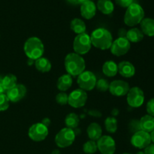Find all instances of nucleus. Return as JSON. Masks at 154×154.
<instances>
[{"instance_id":"42","label":"nucleus","mask_w":154,"mask_h":154,"mask_svg":"<svg viewBox=\"0 0 154 154\" xmlns=\"http://www.w3.org/2000/svg\"><path fill=\"white\" fill-rule=\"evenodd\" d=\"M150 138H151V142H153L154 144V129L151 132H150Z\"/></svg>"},{"instance_id":"47","label":"nucleus","mask_w":154,"mask_h":154,"mask_svg":"<svg viewBox=\"0 0 154 154\" xmlns=\"http://www.w3.org/2000/svg\"><path fill=\"white\" fill-rule=\"evenodd\" d=\"M92 1H93V0H92Z\"/></svg>"},{"instance_id":"26","label":"nucleus","mask_w":154,"mask_h":154,"mask_svg":"<svg viewBox=\"0 0 154 154\" xmlns=\"http://www.w3.org/2000/svg\"><path fill=\"white\" fill-rule=\"evenodd\" d=\"M35 66L36 69L42 73L49 72L51 69V63L48 59L41 57L35 61Z\"/></svg>"},{"instance_id":"2","label":"nucleus","mask_w":154,"mask_h":154,"mask_svg":"<svg viewBox=\"0 0 154 154\" xmlns=\"http://www.w3.org/2000/svg\"><path fill=\"white\" fill-rule=\"evenodd\" d=\"M90 39L93 46L99 50L110 49L113 42L111 33L105 28H98L90 35Z\"/></svg>"},{"instance_id":"33","label":"nucleus","mask_w":154,"mask_h":154,"mask_svg":"<svg viewBox=\"0 0 154 154\" xmlns=\"http://www.w3.org/2000/svg\"><path fill=\"white\" fill-rule=\"evenodd\" d=\"M56 102L60 105H67L69 102V96L65 92H61L56 96Z\"/></svg>"},{"instance_id":"16","label":"nucleus","mask_w":154,"mask_h":154,"mask_svg":"<svg viewBox=\"0 0 154 154\" xmlns=\"http://www.w3.org/2000/svg\"><path fill=\"white\" fill-rule=\"evenodd\" d=\"M96 4L92 0H87L81 5V14L84 18L90 20L96 14Z\"/></svg>"},{"instance_id":"24","label":"nucleus","mask_w":154,"mask_h":154,"mask_svg":"<svg viewBox=\"0 0 154 154\" xmlns=\"http://www.w3.org/2000/svg\"><path fill=\"white\" fill-rule=\"evenodd\" d=\"M96 8L104 14H111L114 10V5L111 0H99Z\"/></svg>"},{"instance_id":"39","label":"nucleus","mask_w":154,"mask_h":154,"mask_svg":"<svg viewBox=\"0 0 154 154\" xmlns=\"http://www.w3.org/2000/svg\"><path fill=\"white\" fill-rule=\"evenodd\" d=\"M41 123H42V124L45 125V126H47V127L48 128V126H49L50 125H51V120H50L49 118H48V117H46V118H44L43 120H42V121L41 122Z\"/></svg>"},{"instance_id":"34","label":"nucleus","mask_w":154,"mask_h":154,"mask_svg":"<svg viewBox=\"0 0 154 154\" xmlns=\"http://www.w3.org/2000/svg\"><path fill=\"white\" fill-rule=\"evenodd\" d=\"M129 129L130 132L132 133H135V132H138V131L141 130V126H140V121L136 119L131 120L130 123L129 124Z\"/></svg>"},{"instance_id":"43","label":"nucleus","mask_w":154,"mask_h":154,"mask_svg":"<svg viewBox=\"0 0 154 154\" xmlns=\"http://www.w3.org/2000/svg\"><path fill=\"white\" fill-rule=\"evenodd\" d=\"M33 63H35L34 60H30V59H29V60H28V64H29V66H32V65Z\"/></svg>"},{"instance_id":"12","label":"nucleus","mask_w":154,"mask_h":154,"mask_svg":"<svg viewBox=\"0 0 154 154\" xmlns=\"http://www.w3.org/2000/svg\"><path fill=\"white\" fill-rule=\"evenodd\" d=\"M98 150L102 154H114L116 143L114 138L109 135H103L96 142Z\"/></svg>"},{"instance_id":"36","label":"nucleus","mask_w":154,"mask_h":154,"mask_svg":"<svg viewBox=\"0 0 154 154\" xmlns=\"http://www.w3.org/2000/svg\"><path fill=\"white\" fill-rule=\"evenodd\" d=\"M115 2L120 7L127 8L131 5L135 3V0H115Z\"/></svg>"},{"instance_id":"1","label":"nucleus","mask_w":154,"mask_h":154,"mask_svg":"<svg viewBox=\"0 0 154 154\" xmlns=\"http://www.w3.org/2000/svg\"><path fill=\"white\" fill-rule=\"evenodd\" d=\"M65 68L71 76H78L85 71V60L79 54L69 53L65 58Z\"/></svg>"},{"instance_id":"20","label":"nucleus","mask_w":154,"mask_h":154,"mask_svg":"<svg viewBox=\"0 0 154 154\" xmlns=\"http://www.w3.org/2000/svg\"><path fill=\"white\" fill-rule=\"evenodd\" d=\"M72 83H73V80H72V76L70 75H69V74L63 75L61 77H60L58 81H57V89L61 92L67 91L72 86Z\"/></svg>"},{"instance_id":"46","label":"nucleus","mask_w":154,"mask_h":154,"mask_svg":"<svg viewBox=\"0 0 154 154\" xmlns=\"http://www.w3.org/2000/svg\"><path fill=\"white\" fill-rule=\"evenodd\" d=\"M122 154H131V153H122Z\"/></svg>"},{"instance_id":"29","label":"nucleus","mask_w":154,"mask_h":154,"mask_svg":"<svg viewBox=\"0 0 154 154\" xmlns=\"http://www.w3.org/2000/svg\"><path fill=\"white\" fill-rule=\"evenodd\" d=\"M105 126L109 133H115L117 130V120L115 117H109L105 119Z\"/></svg>"},{"instance_id":"21","label":"nucleus","mask_w":154,"mask_h":154,"mask_svg":"<svg viewBox=\"0 0 154 154\" xmlns=\"http://www.w3.org/2000/svg\"><path fill=\"white\" fill-rule=\"evenodd\" d=\"M140 126L142 131L150 133L154 129V117L149 114L143 116L139 120Z\"/></svg>"},{"instance_id":"19","label":"nucleus","mask_w":154,"mask_h":154,"mask_svg":"<svg viewBox=\"0 0 154 154\" xmlns=\"http://www.w3.org/2000/svg\"><path fill=\"white\" fill-rule=\"evenodd\" d=\"M141 30L143 34L149 36V37H153L154 36V19L150 17H146L142 20L141 23Z\"/></svg>"},{"instance_id":"45","label":"nucleus","mask_w":154,"mask_h":154,"mask_svg":"<svg viewBox=\"0 0 154 154\" xmlns=\"http://www.w3.org/2000/svg\"><path fill=\"white\" fill-rule=\"evenodd\" d=\"M136 154H144V151H138Z\"/></svg>"},{"instance_id":"14","label":"nucleus","mask_w":154,"mask_h":154,"mask_svg":"<svg viewBox=\"0 0 154 154\" xmlns=\"http://www.w3.org/2000/svg\"><path fill=\"white\" fill-rule=\"evenodd\" d=\"M129 89L130 87L127 82L122 80H115L110 84L108 90L113 96L122 97L127 95Z\"/></svg>"},{"instance_id":"35","label":"nucleus","mask_w":154,"mask_h":154,"mask_svg":"<svg viewBox=\"0 0 154 154\" xmlns=\"http://www.w3.org/2000/svg\"><path fill=\"white\" fill-rule=\"evenodd\" d=\"M147 114L152 116L154 117V98L150 99L147 103V107H146Z\"/></svg>"},{"instance_id":"11","label":"nucleus","mask_w":154,"mask_h":154,"mask_svg":"<svg viewBox=\"0 0 154 154\" xmlns=\"http://www.w3.org/2000/svg\"><path fill=\"white\" fill-rule=\"evenodd\" d=\"M28 135L32 141H42L48 135V128L42 123H35L29 129Z\"/></svg>"},{"instance_id":"3","label":"nucleus","mask_w":154,"mask_h":154,"mask_svg":"<svg viewBox=\"0 0 154 154\" xmlns=\"http://www.w3.org/2000/svg\"><path fill=\"white\" fill-rule=\"evenodd\" d=\"M23 50L28 59L35 61L42 57L45 52V46L39 38L30 37L24 43Z\"/></svg>"},{"instance_id":"18","label":"nucleus","mask_w":154,"mask_h":154,"mask_svg":"<svg viewBox=\"0 0 154 154\" xmlns=\"http://www.w3.org/2000/svg\"><path fill=\"white\" fill-rule=\"evenodd\" d=\"M87 133L90 140L97 141L102 136V127L99 123H92L87 127Z\"/></svg>"},{"instance_id":"22","label":"nucleus","mask_w":154,"mask_h":154,"mask_svg":"<svg viewBox=\"0 0 154 154\" xmlns=\"http://www.w3.org/2000/svg\"><path fill=\"white\" fill-rule=\"evenodd\" d=\"M144 35L141 29L138 28H132L126 32V38L130 43H138L143 40Z\"/></svg>"},{"instance_id":"10","label":"nucleus","mask_w":154,"mask_h":154,"mask_svg":"<svg viewBox=\"0 0 154 154\" xmlns=\"http://www.w3.org/2000/svg\"><path fill=\"white\" fill-rule=\"evenodd\" d=\"M87 92L81 89H77L69 95L68 104L74 108H82L87 101Z\"/></svg>"},{"instance_id":"13","label":"nucleus","mask_w":154,"mask_h":154,"mask_svg":"<svg viewBox=\"0 0 154 154\" xmlns=\"http://www.w3.org/2000/svg\"><path fill=\"white\" fill-rule=\"evenodd\" d=\"M131 144L138 149H145L151 144L150 133L140 130L132 135L131 138Z\"/></svg>"},{"instance_id":"41","label":"nucleus","mask_w":154,"mask_h":154,"mask_svg":"<svg viewBox=\"0 0 154 154\" xmlns=\"http://www.w3.org/2000/svg\"><path fill=\"white\" fill-rule=\"evenodd\" d=\"M89 113H90V115L93 116V117H100V116H102V114H101L100 112H99V111H94V110L90 111Z\"/></svg>"},{"instance_id":"5","label":"nucleus","mask_w":154,"mask_h":154,"mask_svg":"<svg viewBox=\"0 0 154 154\" xmlns=\"http://www.w3.org/2000/svg\"><path fill=\"white\" fill-rule=\"evenodd\" d=\"M75 132L70 128H63L56 135L55 143L60 148H66L73 144L75 140Z\"/></svg>"},{"instance_id":"9","label":"nucleus","mask_w":154,"mask_h":154,"mask_svg":"<svg viewBox=\"0 0 154 154\" xmlns=\"http://www.w3.org/2000/svg\"><path fill=\"white\" fill-rule=\"evenodd\" d=\"M130 48L131 44L126 38L119 37L112 42L110 49L113 55L121 57L127 54L130 50Z\"/></svg>"},{"instance_id":"28","label":"nucleus","mask_w":154,"mask_h":154,"mask_svg":"<svg viewBox=\"0 0 154 154\" xmlns=\"http://www.w3.org/2000/svg\"><path fill=\"white\" fill-rule=\"evenodd\" d=\"M2 81L3 85H4V87L6 91L11 89L12 87H14L17 84V77L14 75H12V74H8V75L3 77Z\"/></svg>"},{"instance_id":"25","label":"nucleus","mask_w":154,"mask_h":154,"mask_svg":"<svg viewBox=\"0 0 154 154\" xmlns=\"http://www.w3.org/2000/svg\"><path fill=\"white\" fill-rule=\"evenodd\" d=\"M70 28L74 32L80 35L82 33H85L87 26L83 20L80 19V18H74L71 21Z\"/></svg>"},{"instance_id":"6","label":"nucleus","mask_w":154,"mask_h":154,"mask_svg":"<svg viewBox=\"0 0 154 154\" xmlns=\"http://www.w3.org/2000/svg\"><path fill=\"white\" fill-rule=\"evenodd\" d=\"M92 47L90 35L87 33L78 35L75 38L73 42V49L75 54L82 56L87 54L90 51Z\"/></svg>"},{"instance_id":"17","label":"nucleus","mask_w":154,"mask_h":154,"mask_svg":"<svg viewBox=\"0 0 154 154\" xmlns=\"http://www.w3.org/2000/svg\"><path fill=\"white\" fill-rule=\"evenodd\" d=\"M118 72L121 76L124 77V78H132L135 74V68L130 62H120L118 64Z\"/></svg>"},{"instance_id":"8","label":"nucleus","mask_w":154,"mask_h":154,"mask_svg":"<svg viewBox=\"0 0 154 154\" xmlns=\"http://www.w3.org/2000/svg\"><path fill=\"white\" fill-rule=\"evenodd\" d=\"M126 96L128 105L132 108H139L144 102V92L138 87H134L129 89Z\"/></svg>"},{"instance_id":"44","label":"nucleus","mask_w":154,"mask_h":154,"mask_svg":"<svg viewBox=\"0 0 154 154\" xmlns=\"http://www.w3.org/2000/svg\"><path fill=\"white\" fill-rule=\"evenodd\" d=\"M51 154H60V151L59 150H53Z\"/></svg>"},{"instance_id":"7","label":"nucleus","mask_w":154,"mask_h":154,"mask_svg":"<svg viewBox=\"0 0 154 154\" xmlns=\"http://www.w3.org/2000/svg\"><path fill=\"white\" fill-rule=\"evenodd\" d=\"M96 81H97V79H96V75L91 71L83 72L78 75V80H77L80 89L86 92L93 90L96 87Z\"/></svg>"},{"instance_id":"37","label":"nucleus","mask_w":154,"mask_h":154,"mask_svg":"<svg viewBox=\"0 0 154 154\" xmlns=\"http://www.w3.org/2000/svg\"><path fill=\"white\" fill-rule=\"evenodd\" d=\"M144 154H154V144H150L147 146L144 151Z\"/></svg>"},{"instance_id":"27","label":"nucleus","mask_w":154,"mask_h":154,"mask_svg":"<svg viewBox=\"0 0 154 154\" xmlns=\"http://www.w3.org/2000/svg\"><path fill=\"white\" fill-rule=\"evenodd\" d=\"M79 123V117L75 113H70V114H69L66 116V119H65V123L66 125V127L70 128L72 129H74L78 127Z\"/></svg>"},{"instance_id":"30","label":"nucleus","mask_w":154,"mask_h":154,"mask_svg":"<svg viewBox=\"0 0 154 154\" xmlns=\"http://www.w3.org/2000/svg\"><path fill=\"white\" fill-rule=\"evenodd\" d=\"M83 150H84V153L87 154H93L96 153V151L98 150L97 144H96V141L90 140V141H87L84 144Z\"/></svg>"},{"instance_id":"15","label":"nucleus","mask_w":154,"mask_h":154,"mask_svg":"<svg viewBox=\"0 0 154 154\" xmlns=\"http://www.w3.org/2000/svg\"><path fill=\"white\" fill-rule=\"evenodd\" d=\"M26 87L23 84H17L11 89L7 90L5 92V94L10 102L15 103L23 99L26 94Z\"/></svg>"},{"instance_id":"31","label":"nucleus","mask_w":154,"mask_h":154,"mask_svg":"<svg viewBox=\"0 0 154 154\" xmlns=\"http://www.w3.org/2000/svg\"><path fill=\"white\" fill-rule=\"evenodd\" d=\"M109 85L110 84L107 80L102 78V79H99L96 81V87L99 91L106 92L109 89Z\"/></svg>"},{"instance_id":"32","label":"nucleus","mask_w":154,"mask_h":154,"mask_svg":"<svg viewBox=\"0 0 154 154\" xmlns=\"http://www.w3.org/2000/svg\"><path fill=\"white\" fill-rule=\"evenodd\" d=\"M10 101L5 93H0V111H4L8 108Z\"/></svg>"},{"instance_id":"38","label":"nucleus","mask_w":154,"mask_h":154,"mask_svg":"<svg viewBox=\"0 0 154 154\" xmlns=\"http://www.w3.org/2000/svg\"><path fill=\"white\" fill-rule=\"evenodd\" d=\"M69 3L72 5H81L82 3H84V2L87 1V0H66Z\"/></svg>"},{"instance_id":"4","label":"nucleus","mask_w":154,"mask_h":154,"mask_svg":"<svg viewBox=\"0 0 154 154\" xmlns=\"http://www.w3.org/2000/svg\"><path fill=\"white\" fill-rule=\"evenodd\" d=\"M144 18V11L138 3L135 2L126 8L124 15V23L128 26H135Z\"/></svg>"},{"instance_id":"40","label":"nucleus","mask_w":154,"mask_h":154,"mask_svg":"<svg viewBox=\"0 0 154 154\" xmlns=\"http://www.w3.org/2000/svg\"><path fill=\"white\" fill-rule=\"evenodd\" d=\"M3 77L0 76V93H5L6 90L5 89L4 85H3V81H2Z\"/></svg>"},{"instance_id":"23","label":"nucleus","mask_w":154,"mask_h":154,"mask_svg":"<svg viewBox=\"0 0 154 154\" xmlns=\"http://www.w3.org/2000/svg\"><path fill=\"white\" fill-rule=\"evenodd\" d=\"M102 72L107 77H114L118 73V65L112 60L106 61L102 66Z\"/></svg>"}]
</instances>
